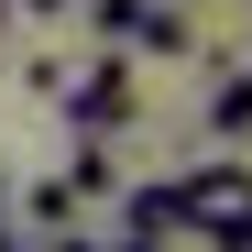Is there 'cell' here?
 <instances>
[{"label": "cell", "instance_id": "cell-8", "mask_svg": "<svg viewBox=\"0 0 252 252\" xmlns=\"http://www.w3.org/2000/svg\"><path fill=\"white\" fill-rule=\"evenodd\" d=\"M88 22L110 33V44H132V22H143V0H88Z\"/></svg>", "mask_w": 252, "mask_h": 252}, {"label": "cell", "instance_id": "cell-12", "mask_svg": "<svg viewBox=\"0 0 252 252\" xmlns=\"http://www.w3.org/2000/svg\"><path fill=\"white\" fill-rule=\"evenodd\" d=\"M187 11H197V0H187Z\"/></svg>", "mask_w": 252, "mask_h": 252}, {"label": "cell", "instance_id": "cell-3", "mask_svg": "<svg viewBox=\"0 0 252 252\" xmlns=\"http://www.w3.org/2000/svg\"><path fill=\"white\" fill-rule=\"evenodd\" d=\"M121 230L132 241H176V187H121Z\"/></svg>", "mask_w": 252, "mask_h": 252}, {"label": "cell", "instance_id": "cell-2", "mask_svg": "<svg viewBox=\"0 0 252 252\" xmlns=\"http://www.w3.org/2000/svg\"><path fill=\"white\" fill-rule=\"evenodd\" d=\"M55 99H66V121H77V132H99V143H110L121 121H132V55H99L88 77H66Z\"/></svg>", "mask_w": 252, "mask_h": 252}, {"label": "cell", "instance_id": "cell-5", "mask_svg": "<svg viewBox=\"0 0 252 252\" xmlns=\"http://www.w3.org/2000/svg\"><path fill=\"white\" fill-rule=\"evenodd\" d=\"M66 187H77V197H110V187H121V164H110V143H99V132H77V164H66Z\"/></svg>", "mask_w": 252, "mask_h": 252}, {"label": "cell", "instance_id": "cell-7", "mask_svg": "<svg viewBox=\"0 0 252 252\" xmlns=\"http://www.w3.org/2000/svg\"><path fill=\"white\" fill-rule=\"evenodd\" d=\"M22 208H33V220H44V230H66V220H77V187H66V176H44V187H33Z\"/></svg>", "mask_w": 252, "mask_h": 252}, {"label": "cell", "instance_id": "cell-1", "mask_svg": "<svg viewBox=\"0 0 252 252\" xmlns=\"http://www.w3.org/2000/svg\"><path fill=\"white\" fill-rule=\"evenodd\" d=\"M176 230H197L208 252H252V164H187L176 176Z\"/></svg>", "mask_w": 252, "mask_h": 252}, {"label": "cell", "instance_id": "cell-10", "mask_svg": "<svg viewBox=\"0 0 252 252\" xmlns=\"http://www.w3.org/2000/svg\"><path fill=\"white\" fill-rule=\"evenodd\" d=\"M55 252H110V241H55Z\"/></svg>", "mask_w": 252, "mask_h": 252}, {"label": "cell", "instance_id": "cell-6", "mask_svg": "<svg viewBox=\"0 0 252 252\" xmlns=\"http://www.w3.org/2000/svg\"><path fill=\"white\" fill-rule=\"evenodd\" d=\"M208 132H220V143H241V132H252V66H241V77H220V99H208Z\"/></svg>", "mask_w": 252, "mask_h": 252}, {"label": "cell", "instance_id": "cell-4", "mask_svg": "<svg viewBox=\"0 0 252 252\" xmlns=\"http://www.w3.org/2000/svg\"><path fill=\"white\" fill-rule=\"evenodd\" d=\"M132 44H143V55H187V0H143Z\"/></svg>", "mask_w": 252, "mask_h": 252}, {"label": "cell", "instance_id": "cell-9", "mask_svg": "<svg viewBox=\"0 0 252 252\" xmlns=\"http://www.w3.org/2000/svg\"><path fill=\"white\" fill-rule=\"evenodd\" d=\"M0 252H22V230H11V187H0Z\"/></svg>", "mask_w": 252, "mask_h": 252}, {"label": "cell", "instance_id": "cell-11", "mask_svg": "<svg viewBox=\"0 0 252 252\" xmlns=\"http://www.w3.org/2000/svg\"><path fill=\"white\" fill-rule=\"evenodd\" d=\"M33 11H66V0H33Z\"/></svg>", "mask_w": 252, "mask_h": 252}]
</instances>
